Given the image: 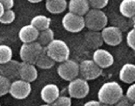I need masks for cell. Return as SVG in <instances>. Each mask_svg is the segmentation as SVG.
<instances>
[{"instance_id":"1f68e13d","label":"cell","mask_w":135,"mask_h":106,"mask_svg":"<svg viewBox=\"0 0 135 106\" xmlns=\"http://www.w3.org/2000/svg\"><path fill=\"white\" fill-rule=\"evenodd\" d=\"M0 3L6 9H12L15 5V0H0Z\"/></svg>"},{"instance_id":"d6986e66","label":"cell","mask_w":135,"mask_h":106,"mask_svg":"<svg viewBox=\"0 0 135 106\" xmlns=\"http://www.w3.org/2000/svg\"><path fill=\"white\" fill-rule=\"evenodd\" d=\"M45 8L50 14L58 15L68 8L67 0H45Z\"/></svg>"},{"instance_id":"4dcf8cb0","label":"cell","mask_w":135,"mask_h":106,"mask_svg":"<svg viewBox=\"0 0 135 106\" xmlns=\"http://www.w3.org/2000/svg\"><path fill=\"white\" fill-rule=\"evenodd\" d=\"M129 102H130V100L127 98V95H123L121 97V98L118 100V102L116 103V105H119V106H128L129 105Z\"/></svg>"},{"instance_id":"52a82bcc","label":"cell","mask_w":135,"mask_h":106,"mask_svg":"<svg viewBox=\"0 0 135 106\" xmlns=\"http://www.w3.org/2000/svg\"><path fill=\"white\" fill-rule=\"evenodd\" d=\"M79 74L82 78L89 80H95L102 74V69L92 60H84L79 64Z\"/></svg>"},{"instance_id":"603a6c76","label":"cell","mask_w":135,"mask_h":106,"mask_svg":"<svg viewBox=\"0 0 135 106\" xmlns=\"http://www.w3.org/2000/svg\"><path fill=\"white\" fill-rule=\"evenodd\" d=\"M54 39V32L50 28H46L45 30L40 31L37 42H39L40 45L45 47L49 42Z\"/></svg>"},{"instance_id":"277c9868","label":"cell","mask_w":135,"mask_h":106,"mask_svg":"<svg viewBox=\"0 0 135 106\" xmlns=\"http://www.w3.org/2000/svg\"><path fill=\"white\" fill-rule=\"evenodd\" d=\"M42 49L44 46H42L37 41L32 42H23L20 49V59L22 60V62L35 65Z\"/></svg>"},{"instance_id":"d590c367","label":"cell","mask_w":135,"mask_h":106,"mask_svg":"<svg viewBox=\"0 0 135 106\" xmlns=\"http://www.w3.org/2000/svg\"><path fill=\"white\" fill-rule=\"evenodd\" d=\"M133 105H134V106H135V102H134V103H133Z\"/></svg>"},{"instance_id":"f1b7e54d","label":"cell","mask_w":135,"mask_h":106,"mask_svg":"<svg viewBox=\"0 0 135 106\" xmlns=\"http://www.w3.org/2000/svg\"><path fill=\"white\" fill-rule=\"evenodd\" d=\"M127 44L131 49L135 50V28L131 29V30L127 33Z\"/></svg>"},{"instance_id":"2e32d148","label":"cell","mask_w":135,"mask_h":106,"mask_svg":"<svg viewBox=\"0 0 135 106\" xmlns=\"http://www.w3.org/2000/svg\"><path fill=\"white\" fill-rule=\"evenodd\" d=\"M68 8L70 13L84 17L90 10V4L88 0H70L68 3Z\"/></svg>"},{"instance_id":"d4e9b609","label":"cell","mask_w":135,"mask_h":106,"mask_svg":"<svg viewBox=\"0 0 135 106\" xmlns=\"http://www.w3.org/2000/svg\"><path fill=\"white\" fill-rule=\"evenodd\" d=\"M16 18V14L12 9H6L2 16L0 17V23L2 24H10Z\"/></svg>"},{"instance_id":"9a60e30c","label":"cell","mask_w":135,"mask_h":106,"mask_svg":"<svg viewBox=\"0 0 135 106\" xmlns=\"http://www.w3.org/2000/svg\"><path fill=\"white\" fill-rule=\"evenodd\" d=\"M39 33L40 31L30 23L28 25H24L20 28L18 32V38L22 42H32L37 41Z\"/></svg>"},{"instance_id":"44dd1931","label":"cell","mask_w":135,"mask_h":106,"mask_svg":"<svg viewBox=\"0 0 135 106\" xmlns=\"http://www.w3.org/2000/svg\"><path fill=\"white\" fill-rule=\"evenodd\" d=\"M37 67L40 68V69H42V70H48V69H51L55 65V61L53 59L50 58V56L48 55L45 50V47H44L42 53L40 54L39 58L35 63Z\"/></svg>"},{"instance_id":"8fae6325","label":"cell","mask_w":135,"mask_h":106,"mask_svg":"<svg viewBox=\"0 0 135 106\" xmlns=\"http://www.w3.org/2000/svg\"><path fill=\"white\" fill-rule=\"evenodd\" d=\"M93 61L103 70L111 67L114 64V57L106 49L97 48L93 54Z\"/></svg>"},{"instance_id":"7c38bea8","label":"cell","mask_w":135,"mask_h":106,"mask_svg":"<svg viewBox=\"0 0 135 106\" xmlns=\"http://www.w3.org/2000/svg\"><path fill=\"white\" fill-rule=\"evenodd\" d=\"M20 63L15 60H10V61L0 64V74L4 75L5 77L11 79H17L20 77Z\"/></svg>"},{"instance_id":"8992f818","label":"cell","mask_w":135,"mask_h":106,"mask_svg":"<svg viewBox=\"0 0 135 106\" xmlns=\"http://www.w3.org/2000/svg\"><path fill=\"white\" fill-rule=\"evenodd\" d=\"M62 25L70 33H78L85 27L84 17L69 12L62 18Z\"/></svg>"},{"instance_id":"f546056e","label":"cell","mask_w":135,"mask_h":106,"mask_svg":"<svg viewBox=\"0 0 135 106\" xmlns=\"http://www.w3.org/2000/svg\"><path fill=\"white\" fill-rule=\"evenodd\" d=\"M126 95H127V98L130 100V102H135V83L134 82L130 84V86L127 88Z\"/></svg>"},{"instance_id":"8d00e7d4","label":"cell","mask_w":135,"mask_h":106,"mask_svg":"<svg viewBox=\"0 0 135 106\" xmlns=\"http://www.w3.org/2000/svg\"></svg>"},{"instance_id":"5b68a950","label":"cell","mask_w":135,"mask_h":106,"mask_svg":"<svg viewBox=\"0 0 135 106\" xmlns=\"http://www.w3.org/2000/svg\"><path fill=\"white\" fill-rule=\"evenodd\" d=\"M90 92V86L88 81L84 78H74L70 81L68 86V93L70 98L81 99L86 98Z\"/></svg>"},{"instance_id":"cb8c5ba5","label":"cell","mask_w":135,"mask_h":106,"mask_svg":"<svg viewBox=\"0 0 135 106\" xmlns=\"http://www.w3.org/2000/svg\"><path fill=\"white\" fill-rule=\"evenodd\" d=\"M12 57H13L12 48L6 45H0V64L10 61Z\"/></svg>"},{"instance_id":"4316f807","label":"cell","mask_w":135,"mask_h":106,"mask_svg":"<svg viewBox=\"0 0 135 106\" xmlns=\"http://www.w3.org/2000/svg\"><path fill=\"white\" fill-rule=\"evenodd\" d=\"M51 105L54 106H70L71 105V98L67 95H59Z\"/></svg>"},{"instance_id":"e0dca14e","label":"cell","mask_w":135,"mask_h":106,"mask_svg":"<svg viewBox=\"0 0 135 106\" xmlns=\"http://www.w3.org/2000/svg\"><path fill=\"white\" fill-rule=\"evenodd\" d=\"M119 78L122 82L131 84L135 82V65L131 63L124 64L120 70Z\"/></svg>"},{"instance_id":"ac0fdd59","label":"cell","mask_w":135,"mask_h":106,"mask_svg":"<svg viewBox=\"0 0 135 106\" xmlns=\"http://www.w3.org/2000/svg\"><path fill=\"white\" fill-rule=\"evenodd\" d=\"M84 41L90 48H99L103 44V40L100 31L90 30L84 35Z\"/></svg>"},{"instance_id":"7402d4cb","label":"cell","mask_w":135,"mask_h":106,"mask_svg":"<svg viewBox=\"0 0 135 106\" xmlns=\"http://www.w3.org/2000/svg\"><path fill=\"white\" fill-rule=\"evenodd\" d=\"M51 23V20L49 17H45L44 15H38L34 17L31 20V24L36 27L39 31L45 30L46 28H49Z\"/></svg>"},{"instance_id":"484cf974","label":"cell","mask_w":135,"mask_h":106,"mask_svg":"<svg viewBox=\"0 0 135 106\" xmlns=\"http://www.w3.org/2000/svg\"><path fill=\"white\" fill-rule=\"evenodd\" d=\"M10 86H11L10 79L5 77L2 74H0V97H3V95L8 94Z\"/></svg>"},{"instance_id":"83f0119b","label":"cell","mask_w":135,"mask_h":106,"mask_svg":"<svg viewBox=\"0 0 135 106\" xmlns=\"http://www.w3.org/2000/svg\"><path fill=\"white\" fill-rule=\"evenodd\" d=\"M90 7L94 9H103L105 8L109 2V0H88Z\"/></svg>"},{"instance_id":"30bf717a","label":"cell","mask_w":135,"mask_h":106,"mask_svg":"<svg viewBox=\"0 0 135 106\" xmlns=\"http://www.w3.org/2000/svg\"><path fill=\"white\" fill-rule=\"evenodd\" d=\"M100 33L103 42L110 46H116L123 41V33L118 26H105Z\"/></svg>"},{"instance_id":"9c48e42d","label":"cell","mask_w":135,"mask_h":106,"mask_svg":"<svg viewBox=\"0 0 135 106\" xmlns=\"http://www.w3.org/2000/svg\"><path fill=\"white\" fill-rule=\"evenodd\" d=\"M31 83L22 79H17L11 83L9 93L16 99H24L31 94Z\"/></svg>"},{"instance_id":"ba28073f","label":"cell","mask_w":135,"mask_h":106,"mask_svg":"<svg viewBox=\"0 0 135 106\" xmlns=\"http://www.w3.org/2000/svg\"><path fill=\"white\" fill-rule=\"evenodd\" d=\"M57 73L64 80H73L79 74V65L75 61L68 59L59 65L57 69Z\"/></svg>"},{"instance_id":"e575fe53","label":"cell","mask_w":135,"mask_h":106,"mask_svg":"<svg viewBox=\"0 0 135 106\" xmlns=\"http://www.w3.org/2000/svg\"><path fill=\"white\" fill-rule=\"evenodd\" d=\"M29 2L30 3H34V4H35V3H40V2H42V0H28Z\"/></svg>"},{"instance_id":"836d02e7","label":"cell","mask_w":135,"mask_h":106,"mask_svg":"<svg viewBox=\"0 0 135 106\" xmlns=\"http://www.w3.org/2000/svg\"><path fill=\"white\" fill-rule=\"evenodd\" d=\"M4 11H5V8H4V6H3L1 3H0V17L2 16V14L4 13Z\"/></svg>"},{"instance_id":"7a4b0ae2","label":"cell","mask_w":135,"mask_h":106,"mask_svg":"<svg viewBox=\"0 0 135 106\" xmlns=\"http://www.w3.org/2000/svg\"><path fill=\"white\" fill-rule=\"evenodd\" d=\"M85 27L89 30L101 31L108 23L106 14L100 9H90L84 16Z\"/></svg>"},{"instance_id":"5bb4252c","label":"cell","mask_w":135,"mask_h":106,"mask_svg":"<svg viewBox=\"0 0 135 106\" xmlns=\"http://www.w3.org/2000/svg\"><path fill=\"white\" fill-rule=\"evenodd\" d=\"M60 95V90L55 84H46L41 91V98L46 104H52Z\"/></svg>"},{"instance_id":"3957f363","label":"cell","mask_w":135,"mask_h":106,"mask_svg":"<svg viewBox=\"0 0 135 106\" xmlns=\"http://www.w3.org/2000/svg\"><path fill=\"white\" fill-rule=\"evenodd\" d=\"M45 50L48 55L55 61V63H62L70 57V48L64 41L59 39H53L46 46Z\"/></svg>"},{"instance_id":"d6a6232c","label":"cell","mask_w":135,"mask_h":106,"mask_svg":"<svg viewBox=\"0 0 135 106\" xmlns=\"http://www.w3.org/2000/svg\"><path fill=\"white\" fill-rule=\"evenodd\" d=\"M85 106H100L102 105L99 100H89L84 104Z\"/></svg>"},{"instance_id":"6da1fadb","label":"cell","mask_w":135,"mask_h":106,"mask_svg":"<svg viewBox=\"0 0 135 106\" xmlns=\"http://www.w3.org/2000/svg\"><path fill=\"white\" fill-rule=\"evenodd\" d=\"M123 95H124L123 88L116 81L105 82L101 85L98 92L99 100L103 105H116Z\"/></svg>"},{"instance_id":"4fadbf2b","label":"cell","mask_w":135,"mask_h":106,"mask_svg":"<svg viewBox=\"0 0 135 106\" xmlns=\"http://www.w3.org/2000/svg\"><path fill=\"white\" fill-rule=\"evenodd\" d=\"M20 78L30 83L34 82L38 78V70L36 68V65L26 63V62L20 63Z\"/></svg>"},{"instance_id":"ffe728a7","label":"cell","mask_w":135,"mask_h":106,"mask_svg":"<svg viewBox=\"0 0 135 106\" xmlns=\"http://www.w3.org/2000/svg\"><path fill=\"white\" fill-rule=\"evenodd\" d=\"M120 13L122 16L127 18L135 17V0H122L120 7Z\"/></svg>"}]
</instances>
